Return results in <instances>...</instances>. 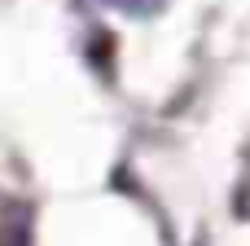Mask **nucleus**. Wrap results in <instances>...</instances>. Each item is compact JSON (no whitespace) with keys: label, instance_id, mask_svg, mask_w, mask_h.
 I'll use <instances>...</instances> for the list:
<instances>
[{"label":"nucleus","instance_id":"1","mask_svg":"<svg viewBox=\"0 0 250 246\" xmlns=\"http://www.w3.org/2000/svg\"><path fill=\"white\" fill-rule=\"evenodd\" d=\"M105 4H119V9H127V13H158L163 9V0H105Z\"/></svg>","mask_w":250,"mask_h":246}]
</instances>
